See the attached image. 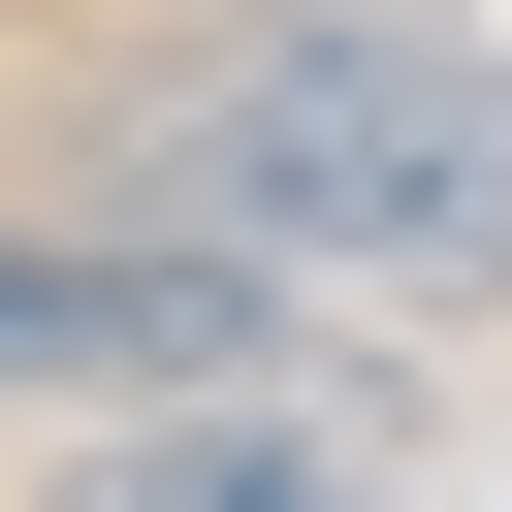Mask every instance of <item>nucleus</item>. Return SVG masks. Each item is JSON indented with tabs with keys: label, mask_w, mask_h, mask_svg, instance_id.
Listing matches in <instances>:
<instances>
[{
	"label": "nucleus",
	"mask_w": 512,
	"mask_h": 512,
	"mask_svg": "<svg viewBox=\"0 0 512 512\" xmlns=\"http://www.w3.org/2000/svg\"><path fill=\"white\" fill-rule=\"evenodd\" d=\"M128 224L256 288H480L512 256V64L416 0H224L128 64Z\"/></svg>",
	"instance_id": "obj_1"
},
{
	"label": "nucleus",
	"mask_w": 512,
	"mask_h": 512,
	"mask_svg": "<svg viewBox=\"0 0 512 512\" xmlns=\"http://www.w3.org/2000/svg\"><path fill=\"white\" fill-rule=\"evenodd\" d=\"M160 384H288V288L192 224H32L0 256V416H160Z\"/></svg>",
	"instance_id": "obj_2"
},
{
	"label": "nucleus",
	"mask_w": 512,
	"mask_h": 512,
	"mask_svg": "<svg viewBox=\"0 0 512 512\" xmlns=\"http://www.w3.org/2000/svg\"><path fill=\"white\" fill-rule=\"evenodd\" d=\"M64 512H384V448H352V416H288V384H160Z\"/></svg>",
	"instance_id": "obj_3"
}]
</instances>
